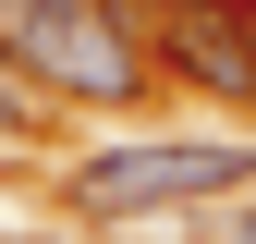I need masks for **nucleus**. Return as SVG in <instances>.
Segmentation results:
<instances>
[{
	"label": "nucleus",
	"instance_id": "nucleus-1",
	"mask_svg": "<svg viewBox=\"0 0 256 244\" xmlns=\"http://www.w3.org/2000/svg\"><path fill=\"white\" fill-rule=\"evenodd\" d=\"M12 61L49 86V98H86V110H134V98H146V74H158L110 0H49V12L24 24V49H12Z\"/></svg>",
	"mask_w": 256,
	"mask_h": 244
},
{
	"label": "nucleus",
	"instance_id": "nucleus-2",
	"mask_svg": "<svg viewBox=\"0 0 256 244\" xmlns=\"http://www.w3.org/2000/svg\"><path fill=\"white\" fill-rule=\"evenodd\" d=\"M256 159L244 146H110V159L74 171V208H98V220H134V208H183V196H232Z\"/></svg>",
	"mask_w": 256,
	"mask_h": 244
},
{
	"label": "nucleus",
	"instance_id": "nucleus-3",
	"mask_svg": "<svg viewBox=\"0 0 256 244\" xmlns=\"http://www.w3.org/2000/svg\"><path fill=\"white\" fill-rule=\"evenodd\" d=\"M158 74L208 86V98H256V24L220 0H171L158 12Z\"/></svg>",
	"mask_w": 256,
	"mask_h": 244
},
{
	"label": "nucleus",
	"instance_id": "nucleus-4",
	"mask_svg": "<svg viewBox=\"0 0 256 244\" xmlns=\"http://www.w3.org/2000/svg\"><path fill=\"white\" fill-rule=\"evenodd\" d=\"M37 12H49V0H0V61L24 49V24H37Z\"/></svg>",
	"mask_w": 256,
	"mask_h": 244
},
{
	"label": "nucleus",
	"instance_id": "nucleus-5",
	"mask_svg": "<svg viewBox=\"0 0 256 244\" xmlns=\"http://www.w3.org/2000/svg\"><path fill=\"white\" fill-rule=\"evenodd\" d=\"M0 134H24V61H0Z\"/></svg>",
	"mask_w": 256,
	"mask_h": 244
},
{
	"label": "nucleus",
	"instance_id": "nucleus-6",
	"mask_svg": "<svg viewBox=\"0 0 256 244\" xmlns=\"http://www.w3.org/2000/svg\"><path fill=\"white\" fill-rule=\"evenodd\" d=\"M220 244H256V220H244V232H220Z\"/></svg>",
	"mask_w": 256,
	"mask_h": 244
}]
</instances>
